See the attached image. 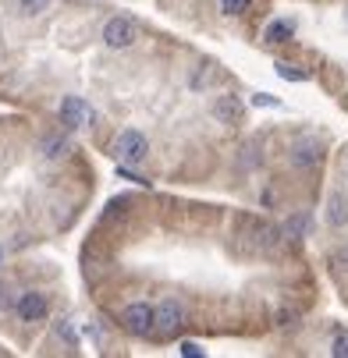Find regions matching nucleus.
<instances>
[{
  "mask_svg": "<svg viewBox=\"0 0 348 358\" xmlns=\"http://www.w3.org/2000/svg\"><path fill=\"white\" fill-rule=\"evenodd\" d=\"M146 152H149V142H146V135L135 131V128H128V131H121V135L114 138V157H118L125 167L146 164Z\"/></svg>",
  "mask_w": 348,
  "mask_h": 358,
  "instance_id": "1",
  "label": "nucleus"
},
{
  "mask_svg": "<svg viewBox=\"0 0 348 358\" xmlns=\"http://www.w3.org/2000/svg\"><path fill=\"white\" fill-rule=\"evenodd\" d=\"M121 327L135 337H146V334H153L157 330V309L153 305H146V301H132L121 309Z\"/></svg>",
  "mask_w": 348,
  "mask_h": 358,
  "instance_id": "2",
  "label": "nucleus"
},
{
  "mask_svg": "<svg viewBox=\"0 0 348 358\" xmlns=\"http://www.w3.org/2000/svg\"><path fill=\"white\" fill-rule=\"evenodd\" d=\"M135 39H139V25L132 18H125V15H118V18H111L104 25V43L111 50H128Z\"/></svg>",
  "mask_w": 348,
  "mask_h": 358,
  "instance_id": "3",
  "label": "nucleus"
},
{
  "mask_svg": "<svg viewBox=\"0 0 348 358\" xmlns=\"http://www.w3.org/2000/svg\"><path fill=\"white\" fill-rule=\"evenodd\" d=\"M96 114H92V107L85 103L82 96H64L61 99V121H64V128H82V124H89Z\"/></svg>",
  "mask_w": 348,
  "mask_h": 358,
  "instance_id": "4",
  "label": "nucleus"
},
{
  "mask_svg": "<svg viewBox=\"0 0 348 358\" xmlns=\"http://www.w3.org/2000/svg\"><path fill=\"white\" fill-rule=\"evenodd\" d=\"M15 313L25 323H39V320H46V298L39 291H22V298L15 301Z\"/></svg>",
  "mask_w": 348,
  "mask_h": 358,
  "instance_id": "5",
  "label": "nucleus"
},
{
  "mask_svg": "<svg viewBox=\"0 0 348 358\" xmlns=\"http://www.w3.org/2000/svg\"><path fill=\"white\" fill-rule=\"evenodd\" d=\"M181 323H185V305L181 301L167 298V301L157 305V334H174Z\"/></svg>",
  "mask_w": 348,
  "mask_h": 358,
  "instance_id": "6",
  "label": "nucleus"
},
{
  "mask_svg": "<svg viewBox=\"0 0 348 358\" xmlns=\"http://www.w3.org/2000/svg\"><path fill=\"white\" fill-rule=\"evenodd\" d=\"M214 117L224 121V124L242 121V103H238V96H235V92H224V96L217 99V103H214Z\"/></svg>",
  "mask_w": 348,
  "mask_h": 358,
  "instance_id": "7",
  "label": "nucleus"
},
{
  "mask_svg": "<svg viewBox=\"0 0 348 358\" xmlns=\"http://www.w3.org/2000/svg\"><path fill=\"white\" fill-rule=\"evenodd\" d=\"M291 164L295 167H316L320 164V145L316 142H295V149H291Z\"/></svg>",
  "mask_w": 348,
  "mask_h": 358,
  "instance_id": "8",
  "label": "nucleus"
},
{
  "mask_svg": "<svg viewBox=\"0 0 348 358\" xmlns=\"http://www.w3.org/2000/svg\"><path fill=\"white\" fill-rule=\"evenodd\" d=\"M327 224H330V227H344V224H348V199H344L341 192H334V195L327 199Z\"/></svg>",
  "mask_w": 348,
  "mask_h": 358,
  "instance_id": "9",
  "label": "nucleus"
},
{
  "mask_svg": "<svg viewBox=\"0 0 348 358\" xmlns=\"http://www.w3.org/2000/svg\"><path fill=\"white\" fill-rule=\"evenodd\" d=\"M68 149H71V142H68L64 135H50V138H43V157H46V160H61Z\"/></svg>",
  "mask_w": 348,
  "mask_h": 358,
  "instance_id": "10",
  "label": "nucleus"
},
{
  "mask_svg": "<svg viewBox=\"0 0 348 358\" xmlns=\"http://www.w3.org/2000/svg\"><path fill=\"white\" fill-rule=\"evenodd\" d=\"M306 234H309V217H306V213H295V217L284 224V238H295V241H298V238H306Z\"/></svg>",
  "mask_w": 348,
  "mask_h": 358,
  "instance_id": "11",
  "label": "nucleus"
},
{
  "mask_svg": "<svg viewBox=\"0 0 348 358\" xmlns=\"http://www.w3.org/2000/svg\"><path fill=\"white\" fill-rule=\"evenodd\" d=\"M263 39L267 43H284V39H291V25L288 22H270L267 32H263Z\"/></svg>",
  "mask_w": 348,
  "mask_h": 358,
  "instance_id": "12",
  "label": "nucleus"
},
{
  "mask_svg": "<svg viewBox=\"0 0 348 358\" xmlns=\"http://www.w3.org/2000/svg\"><path fill=\"white\" fill-rule=\"evenodd\" d=\"M249 4H253V0H221V11L224 15H245Z\"/></svg>",
  "mask_w": 348,
  "mask_h": 358,
  "instance_id": "13",
  "label": "nucleus"
},
{
  "mask_svg": "<svg viewBox=\"0 0 348 358\" xmlns=\"http://www.w3.org/2000/svg\"><path fill=\"white\" fill-rule=\"evenodd\" d=\"M330 355H334V358H348V330H341V334L330 341Z\"/></svg>",
  "mask_w": 348,
  "mask_h": 358,
  "instance_id": "14",
  "label": "nucleus"
},
{
  "mask_svg": "<svg viewBox=\"0 0 348 358\" xmlns=\"http://www.w3.org/2000/svg\"><path fill=\"white\" fill-rule=\"evenodd\" d=\"M18 4H22L25 15H43V11L50 8V0H18Z\"/></svg>",
  "mask_w": 348,
  "mask_h": 358,
  "instance_id": "15",
  "label": "nucleus"
},
{
  "mask_svg": "<svg viewBox=\"0 0 348 358\" xmlns=\"http://www.w3.org/2000/svg\"><path fill=\"white\" fill-rule=\"evenodd\" d=\"M277 75H281V78H288V82H306V71L288 68V64H277Z\"/></svg>",
  "mask_w": 348,
  "mask_h": 358,
  "instance_id": "16",
  "label": "nucleus"
},
{
  "mask_svg": "<svg viewBox=\"0 0 348 358\" xmlns=\"http://www.w3.org/2000/svg\"><path fill=\"white\" fill-rule=\"evenodd\" d=\"M11 305H15V294H11V287H8L4 280H0V313L11 309Z\"/></svg>",
  "mask_w": 348,
  "mask_h": 358,
  "instance_id": "17",
  "label": "nucleus"
},
{
  "mask_svg": "<svg viewBox=\"0 0 348 358\" xmlns=\"http://www.w3.org/2000/svg\"><path fill=\"white\" fill-rule=\"evenodd\" d=\"M181 355H185V358H199V355H203V348H199L195 341H185V344H181Z\"/></svg>",
  "mask_w": 348,
  "mask_h": 358,
  "instance_id": "18",
  "label": "nucleus"
},
{
  "mask_svg": "<svg viewBox=\"0 0 348 358\" xmlns=\"http://www.w3.org/2000/svg\"><path fill=\"white\" fill-rule=\"evenodd\" d=\"M253 103H256V107H277V99H270V96H260V92H256V96H253Z\"/></svg>",
  "mask_w": 348,
  "mask_h": 358,
  "instance_id": "19",
  "label": "nucleus"
},
{
  "mask_svg": "<svg viewBox=\"0 0 348 358\" xmlns=\"http://www.w3.org/2000/svg\"><path fill=\"white\" fill-rule=\"evenodd\" d=\"M334 263H337L341 270H348V248H344V252H337V259H334Z\"/></svg>",
  "mask_w": 348,
  "mask_h": 358,
  "instance_id": "20",
  "label": "nucleus"
}]
</instances>
